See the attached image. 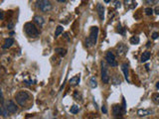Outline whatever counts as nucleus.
Masks as SVG:
<instances>
[{
	"mask_svg": "<svg viewBox=\"0 0 159 119\" xmlns=\"http://www.w3.org/2000/svg\"><path fill=\"white\" fill-rule=\"evenodd\" d=\"M6 109L8 113H16L17 112V110H18V107L16 106V104L13 102L12 100H8L6 102Z\"/></svg>",
	"mask_w": 159,
	"mask_h": 119,
	"instance_id": "7",
	"label": "nucleus"
},
{
	"mask_svg": "<svg viewBox=\"0 0 159 119\" xmlns=\"http://www.w3.org/2000/svg\"><path fill=\"white\" fill-rule=\"evenodd\" d=\"M81 82V76L78 75H75L74 77H72L70 80V84L71 85H73V86H77L79 83Z\"/></svg>",
	"mask_w": 159,
	"mask_h": 119,
	"instance_id": "13",
	"label": "nucleus"
},
{
	"mask_svg": "<svg viewBox=\"0 0 159 119\" xmlns=\"http://www.w3.org/2000/svg\"><path fill=\"white\" fill-rule=\"evenodd\" d=\"M36 3H37V7L42 12H48L52 9V3L50 1L41 0V1H37Z\"/></svg>",
	"mask_w": 159,
	"mask_h": 119,
	"instance_id": "4",
	"label": "nucleus"
},
{
	"mask_svg": "<svg viewBox=\"0 0 159 119\" xmlns=\"http://www.w3.org/2000/svg\"><path fill=\"white\" fill-rule=\"evenodd\" d=\"M24 82H25L27 85H31L32 83H33V82H32V81H27V80H25V81H24Z\"/></svg>",
	"mask_w": 159,
	"mask_h": 119,
	"instance_id": "32",
	"label": "nucleus"
},
{
	"mask_svg": "<svg viewBox=\"0 0 159 119\" xmlns=\"http://www.w3.org/2000/svg\"><path fill=\"white\" fill-rule=\"evenodd\" d=\"M0 115L3 117H7L8 116V111L6 109V105H4V100L3 97L0 98Z\"/></svg>",
	"mask_w": 159,
	"mask_h": 119,
	"instance_id": "9",
	"label": "nucleus"
},
{
	"mask_svg": "<svg viewBox=\"0 0 159 119\" xmlns=\"http://www.w3.org/2000/svg\"><path fill=\"white\" fill-rule=\"evenodd\" d=\"M109 80H110V77H109L107 65L104 62H102V81L103 82V83H108Z\"/></svg>",
	"mask_w": 159,
	"mask_h": 119,
	"instance_id": "6",
	"label": "nucleus"
},
{
	"mask_svg": "<svg viewBox=\"0 0 159 119\" xmlns=\"http://www.w3.org/2000/svg\"><path fill=\"white\" fill-rule=\"evenodd\" d=\"M112 82H113V83H115V84H119V83H120V78H119L117 75H113Z\"/></svg>",
	"mask_w": 159,
	"mask_h": 119,
	"instance_id": "26",
	"label": "nucleus"
},
{
	"mask_svg": "<svg viewBox=\"0 0 159 119\" xmlns=\"http://www.w3.org/2000/svg\"><path fill=\"white\" fill-rule=\"evenodd\" d=\"M7 27H8V29H12L13 27H14V24H13V23H9Z\"/></svg>",
	"mask_w": 159,
	"mask_h": 119,
	"instance_id": "34",
	"label": "nucleus"
},
{
	"mask_svg": "<svg viewBox=\"0 0 159 119\" xmlns=\"http://www.w3.org/2000/svg\"><path fill=\"white\" fill-rule=\"evenodd\" d=\"M64 31V28L62 26H58L57 28H56V31H55V37H58V36H60L61 34H62V32Z\"/></svg>",
	"mask_w": 159,
	"mask_h": 119,
	"instance_id": "21",
	"label": "nucleus"
},
{
	"mask_svg": "<svg viewBox=\"0 0 159 119\" xmlns=\"http://www.w3.org/2000/svg\"><path fill=\"white\" fill-rule=\"evenodd\" d=\"M112 113L115 116H121L122 113H123V110H122V107L119 105V104H115L112 107Z\"/></svg>",
	"mask_w": 159,
	"mask_h": 119,
	"instance_id": "11",
	"label": "nucleus"
},
{
	"mask_svg": "<svg viewBox=\"0 0 159 119\" xmlns=\"http://www.w3.org/2000/svg\"><path fill=\"white\" fill-rule=\"evenodd\" d=\"M97 36H99V27H96V26L92 27L90 31H89V36L86 39V45H87L88 48L94 47L96 45Z\"/></svg>",
	"mask_w": 159,
	"mask_h": 119,
	"instance_id": "1",
	"label": "nucleus"
},
{
	"mask_svg": "<svg viewBox=\"0 0 159 119\" xmlns=\"http://www.w3.org/2000/svg\"><path fill=\"white\" fill-rule=\"evenodd\" d=\"M24 31L29 37H38L39 31L37 27L31 22H28L24 25Z\"/></svg>",
	"mask_w": 159,
	"mask_h": 119,
	"instance_id": "2",
	"label": "nucleus"
},
{
	"mask_svg": "<svg viewBox=\"0 0 159 119\" xmlns=\"http://www.w3.org/2000/svg\"><path fill=\"white\" fill-rule=\"evenodd\" d=\"M120 6H121V2L120 1H115V7L117 9V8H120Z\"/></svg>",
	"mask_w": 159,
	"mask_h": 119,
	"instance_id": "29",
	"label": "nucleus"
},
{
	"mask_svg": "<svg viewBox=\"0 0 159 119\" xmlns=\"http://www.w3.org/2000/svg\"><path fill=\"white\" fill-rule=\"evenodd\" d=\"M104 2H105V3H109V2H110V0H105Z\"/></svg>",
	"mask_w": 159,
	"mask_h": 119,
	"instance_id": "38",
	"label": "nucleus"
},
{
	"mask_svg": "<svg viewBox=\"0 0 159 119\" xmlns=\"http://www.w3.org/2000/svg\"><path fill=\"white\" fill-rule=\"evenodd\" d=\"M89 86L92 88H95L97 86V82H96V78L95 76H93L90 80H89Z\"/></svg>",
	"mask_w": 159,
	"mask_h": 119,
	"instance_id": "20",
	"label": "nucleus"
},
{
	"mask_svg": "<svg viewBox=\"0 0 159 119\" xmlns=\"http://www.w3.org/2000/svg\"><path fill=\"white\" fill-rule=\"evenodd\" d=\"M116 52H117V55H119V56L124 55V54H126L127 52V47L123 43H120L116 47Z\"/></svg>",
	"mask_w": 159,
	"mask_h": 119,
	"instance_id": "10",
	"label": "nucleus"
},
{
	"mask_svg": "<svg viewBox=\"0 0 159 119\" xmlns=\"http://www.w3.org/2000/svg\"><path fill=\"white\" fill-rule=\"evenodd\" d=\"M0 98H2V90H1V88H0Z\"/></svg>",
	"mask_w": 159,
	"mask_h": 119,
	"instance_id": "36",
	"label": "nucleus"
},
{
	"mask_svg": "<svg viewBox=\"0 0 159 119\" xmlns=\"http://www.w3.org/2000/svg\"><path fill=\"white\" fill-rule=\"evenodd\" d=\"M152 111L151 110H149V109H139L138 111H137V114L139 115V116H147V115H149V114H151Z\"/></svg>",
	"mask_w": 159,
	"mask_h": 119,
	"instance_id": "16",
	"label": "nucleus"
},
{
	"mask_svg": "<svg viewBox=\"0 0 159 119\" xmlns=\"http://www.w3.org/2000/svg\"><path fill=\"white\" fill-rule=\"evenodd\" d=\"M3 17H4V13L2 12V11H0V20H2Z\"/></svg>",
	"mask_w": 159,
	"mask_h": 119,
	"instance_id": "35",
	"label": "nucleus"
},
{
	"mask_svg": "<svg viewBox=\"0 0 159 119\" xmlns=\"http://www.w3.org/2000/svg\"><path fill=\"white\" fill-rule=\"evenodd\" d=\"M144 12H145V14H146L147 16H150V15L153 14V9L150 8V7H147V8L144 9Z\"/></svg>",
	"mask_w": 159,
	"mask_h": 119,
	"instance_id": "25",
	"label": "nucleus"
},
{
	"mask_svg": "<svg viewBox=\"0 0 159 119\" xmlns=\"http://www.w3.org/2000/svg\"><path fill=\"white\" fill-rule=\"evenodd\" d=\"M145 3H147V4H153V3H158L159 1H150V0H146V1H144Z\"/></svg>",
	"mask_w": 159,
	"mask_h": 119,
	"instance_id": "30",
	"label": "nucleus"
},
{
	"mask_svg": "<svg viewBox=\"0 0 159 119\" xmlns=\"http://www.w3.org/2000/svg\"><path fill=\"white\" fill-rule=\"evenodd\" d=\"M79 111H80V108L77 106V105H73V106L71 107V109H70V112L73 113V114H77Z\"/></svg>",
	"mask_w": 159,
	"mask_h": 119,
	"instance_id": "24",
	"label": "nucleus"
},
{
	"mask_svg": "<svg viewBox=\"0 0 159 119\" xmlns=\"http://www.w3.org/2000/svg\"><path fill=\"white\" fill-rule=\"evenodd\" d=\"M13 43H14V40H13L12 38H8V39L5 40V42H4V44L2 46V48L3 49H8V48H10L12 46Z\"/></svg>",
	"mask_w": 159,
	"mask_h": 119,
	"instance_id": "14",
	"label": "nucleus"
},
{
	"mask_svg": "<svg viewBox=\"0 0 159 119\" xmlns=\"http://www.w3.org/2000/svg\"><path fill=\"white\" fill-rule=\"evenodd\" d=\"M34 22L35 23H37L39 26H42L44 24V18L42 17V16H39V15H36L35 17H34Z\"/></svg>",
	"mask_w": 159,
	"mask_h": 119,
	"instance_id": "17",
	"label": "nucleus"
},
{
	"mask_svg": "<svg viewBox=\"0 0 159 119\" xmlns=\"http://www.w3.org/2000/svg\"><path fill=\"white\" fill-rule=\"evenodd\" d=\"M116 32L119 33V34H121V35H124V34H125V28L121 27V25H118L117 26V28H116Z\"/></svg>",
	"mask_w": 159,
	"mask_h": 119,
	"instance_id": "23",
	"label": "nucleus"
},
{
	"mask_svg": "<svg viewBox=\"0 0 159 119\" xmlns=\"http://www.w3.org/2000/svg\"><path fill=\"white\" fill-rule=\"evenodd\" d=\"M139 42H140V39L138 36H132V37L129 39V43L132 44V45L139 44Z\"/></svg>",
	"mask_w": 159,
	"mask_h": 119,
	"instance_id": "19",
	"label": "nucleus"
},
{
	"mask_svg": "<svg viewBox=\"0 0 159 119\" xmlns=\"http://www.w3.org/2000/svg\"><path fill=\"white\" fill-rule=\"evenodd\" d=\"M96 11H97V14H99L100 20L103 21L104 20V7H103V5L101 4V3H97V5H96Z\"/></svg>",
	"mask_w": 159,
	"mask_h": 119,
	"instance_id": "8",
	"label": "nucleus"
},
{
	"mask_svg": "<svg viewBox=\"0 0 159 119\" xmlns=\"http://www.w3.org/2000/svg\"><path fill=\"white\" fill-rule=\"evenodd\" d=\"M122 110H123V113L126 112V101L124 97H122Z\"/></svg>",
	"mask_w": 159,
	"mask_h": 119,
	"instance_id": "27",
	"label": "nucleus"
},
{
	"mask_svg": "<svg viewBox=\"0 0 159 119\" xmlns=\"http://www.w3.org/2000/svg\"><path fill=\"white\" fill-rule=\"evenodd\" d=\"M152 101L155 104H159V93H154L152 95Z\"/></svg>",
	"mask_w": 159,
	"mask_h": 119,
	"instance_id": "22",
	"label": "nucleus"
},
{
	"mask_svg": "<svg viewBox=\"0 0 159 119\" xmlns=\"http://www.w3.org/2000/svg\"><path fill=\"white\" fill-rule=\"evenodd\" d=\"M55 52H56L60 57H62V58L66 56V54H67V50H65L64 48H56V49H55Z\"/></svg>",
	"mask_w": 159,
	"mask_h": 119,
	"instance_id": "18",
	"label": "nucleus"
},
{
	"mask_svg": "<svg viewBox=\"0 0 159 119\" xmlns=\"http://www.w3.org/2000/svg\"><path fill=\"white\" fill-rule=\"evenodd\" d=\"M156 88H157V89H159V82L156 83Z\"/></svg>",
	"mask_w": 159,
	"mask_h": 119,
	"instance_id": "37",
	"label": "nucleus"
},
{
	"mask_svg": "<svg viewBox=\"0 0 159 119\" xmlns=\"http://www.w3.org/2000/svg\"><path fill=\"white\" fill-rule=\"evenodd\" d=\"M153 12H155V14H157V15H159V6H157L154 10H153Z\"/></svg>",
	"mask_w": 159,
	"mask_h": 119,
	"instance_id": "33",
	"label": "nucleus"
},
{
	"mask_svg": "<svg viewBox=\"0 0 159 119\" xmlns=\"http://www.w3.org/2000/svg\"><path fill=\"white\" fill-rule=\"evenodd\" d=\"M150 56H151V54H150V52H148V51H146V52H144L142 55H141V62L142 63H145V62H147L149 59H150Z\"/></svg>",
	"mask_w": 159,
	"mask_h": 119,
	"instance_id": "15",
	"label": "nucleus"
},
{
	"mask_svg": "<svg viewBox=\"0 0 159 119\" xmlns=\"http://www.w3.org/2000/svg\"><path fill=\"white\" fill-rule=\"evenodd\" d=\"M158 37H159V34L157 33V32H154V33L152 34V39L153 40H156Z\"/></svg>",
	"mask_w": 159,
	"mask_h": 119,
	"instance_id": "28",
	"label": "nucleus"
},
{
	"mask_svg": "<svg viewBox=\"0 0 159 119\" xmlns=\"http://www.w3.org/2000/svg\"><path fill=\"white\" fill-rule=\"evenodd\" d=\"M29 98H30V94L28 93L27 91H19L15 95L16 102L21 106H24L26 104V102L29 100Z\"/></svg>",
	"mask_w": 159,
	"mask_h": 119,
	"instance_id": "3",
	"label": "nucleus"
},
{
	"mask_svg": "<svg viewBox=\"0 0 159 119\" xmlns=\"http://www.w3.org/2000/svg\"><path fill=\"white\" fill-rule=\"evenodd\" d=\"M121 69H122V72H123V74H124V78H125V81L127 82H129V80H128V76H129V70H128V65L126 63H123L121 65Z\"/></svg>",
	"mask_w": 159,
	"mask_h": 119,
	"instance_id": "12",
	"label": "nucleus"
},
{
	"mask_svg": "<svg viewBox=\"0 0 159 119\" xmlns=\"http://www.w3.org/2000/svg\"><path fill=\"white\" fill-rule=\"evenodd\" d=\"M102 111L103 113H108V109H107V107L104 106V105H102Z\"/></svg>",
	"mask_w": 159,
	"mask_h": 119,
	"instance_id": "31",
	"label": "nucleus"
},
{
	"mask_svg": "<svg viewBox=\"0 0 159 119\" xmlns=\"http://www.w3.org/2000/svg\"><path fill=\"white\" fill-rule=\"evenodd\" d=\"M105 61H107V63L111 67V68H115V67H117V62H116V60H115V54L111 52V51H108L107 52V54H105Z\"/></svg>",
	"mask_w": 159,
	"mask_h": 119,
	"instance_id": "5",
	"label": "nucleus"
}]
</instances>
